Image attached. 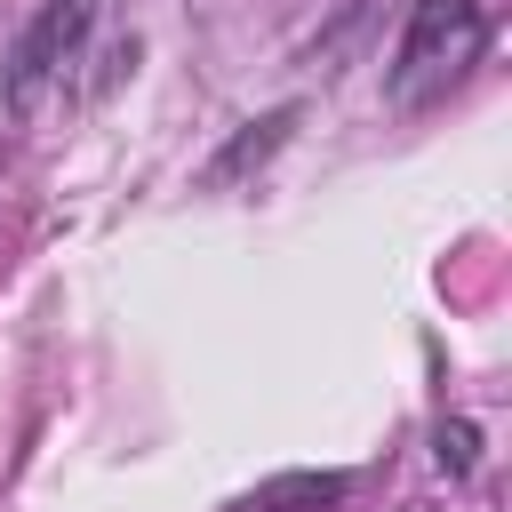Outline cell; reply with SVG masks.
<instances>
[{
    "mask_svg": "<svg viewBox=\"0 0 512 512\" xmlns=\"http://www.w3.org/2000/svg\"><path fill=\"white\" fill-rule=\"evenodd\" d=\"M488 56V0H416L400 24V48L384 64V96L400 112L440 104L472 64Z\"/></svg>",
    "mask_w": 512,
    "mask_h": 512,
    "instance_id": "cell-1",
    "label": "cell"
},
{
    "mask_svg": "<svg viewBox=\"0 0 512 512\" xmlns=\"http://www.w3.org/2000/svg\"><path fill=\"white\" fill-rule=\"evenodd\" d=\"M96 16H104V0H40V8H32V24H24L16 48H8V72H0V96H8L16 120L40 112V88L64 80V72L88 56Z\"/></svg>",
    "mask_w": 512,
    "mask_h": 512,
    "instance_id": "cell-2",
    "label": "cell"
},
{
    "mask_svg": "<svg viewBox=\"0 0 512 512\" xmlns=\"http://www.w3.org/2000/svg\"><path fill=\"white\" fill-rule=\"evenodd\" d=\"M344 496V472H288V480H264L248 496V512H320Z\"/></svg>",
    "mask_w": 512,
    "mask_h": 512,
    "instance_id": "cell-3",
    "label": "cell"
},
{
    "mask_svg": "<svg viewBox=\"0 0 512 512\" xmlns=\"http://www.w3.org/2000/svg\"><path fill=\"white\" fill-rule=\"evenodd\" d=\"M288 128H296V104H280V112H264V120H248V136H232V144L216 152V168H208V176H216V184H232V176H240L248 160H264V152H280V136H288Z\"/></svg>",
    "mask_w": 512,
    "mask_h": 512,
    "instance_id": "cell-4",
    "label": "cell"
},
{
    "mask_svg": "<svg viewBox=\"0 0 512 512\" xmlns=\"http://www.w3.org/2000/svg\"><path fill=\"white\" fill-rule=\"evenodd\" d=\"M432 440H440V464H448V472H456V480H464V472H472V464H480V432H472V424H464V416H448V424H440V432H432Z\"/></svg>",
    "mask_w": 512,
    "mask_h": 512,
    "instance_id": "cell-5",
    "label": "cell"
}]
</instances>
